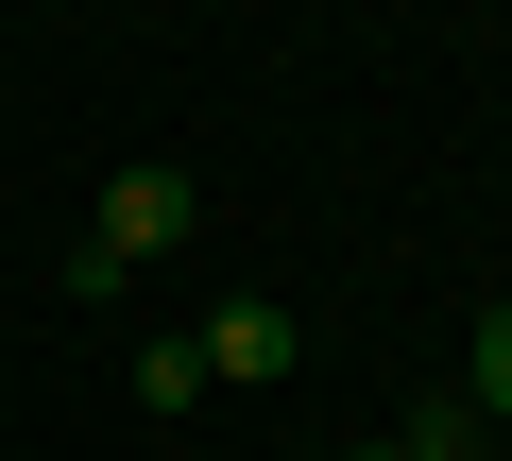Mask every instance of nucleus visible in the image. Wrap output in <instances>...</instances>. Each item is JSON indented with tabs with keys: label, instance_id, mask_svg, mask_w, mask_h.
Segmentation results:
<instances>
[{
	"label": "nucleus",
	"instance_id": "obj_1",
	"mask_svg": "<svg viewBox=\"0 0 512 461\" xmlns=\"http://www.w3.org/2000/svg\"><path fill=\"white\" fill-rule=\"evenodd\" d=\"M188 240V171H120L103 188V222H86V257H69V291H120V274H154Z\"/></svg>",
	"mask_w": 512,
	"mask_h": 461
},
{
	"label": "nucleus",
	"instance_id": "obj_2",
	"mask_svg": "<svg viewBox=\"0 0 512 461\" xmlns=\"http://www.w3.org/2000/svg\"><path fill=\"white\" fill-rule=\"evenodd\" d=\"M291 359H308V342H291V308H274V291H239V308L205 325V376H239V393H274Z\"/></svg>",
	"mask_w": 512,
	"mask_h": 461
},
{
	"label": "nucleus",
	"instance_id": "obj_3",
	"mask_svg": "<svg viewBox=\"0 0 512 461\" xmlns=\"http://www.w3.org/2000/svg\"><path fill=\"white\" fill-rule=\"evenodd\" d=\"M461 393H478V410H512V291L478 308V359H461Z\"/></svg>",
	"mask_w": 512,
	"mask_h": 461
},
{
	"label": "nucleus",
	"instance_id": "obj_4",
	"mask_svg": "<svg viewBox=\"0 0 512 461\" xmlns=\"http://www.w3.org/2000/svg\"><path fill=\"white\" fill-rule=\"evenodd\" d=\"M359 461H410V444H359Z\"/></svg>",
	"mask_w": 512,
	"mask_h": 461
}]
</instances>
